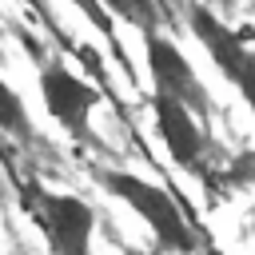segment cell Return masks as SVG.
<instances>
[{
  "label": "cell",
  "mask_w": 255,
  "mask_h": 255,
  "mask_svg": "<svg viewBox=\"0 0 255 255\" xmlns=\"http://www.w3.org/2000/svg\"><path fill=\"white\" fill-rule=\"evenodd\" d=\"M187 20H191L195 40L203 44L211 64L219 68V76L239 92V100L255 116V36H251V28H235L207 0H195L187 8Z\"/></svg>",
  "instance_id": "1"
},
{
  "label": "cell",
  "mask_w": 255,
  "mask_h": 255,
  "mask_svg": "<svg viewBox=\"0 0 255 255\" xmlns=\"http://www.w3.org/2000/svg\"><path fill=\"white\" fill-rule=\"evenodd\" d=\"M100 183L124 199L151 231V239L163 247V251H191L195 247V235H191V223L183 215V207L171 199V191H163L159 183H147L143 175H131V171H100Z\"/></svg>",
  "instance_id": "2"
},
{
  "label": "cell",
  "mask_w": 255,
  "mask_h": 255,
  "mask_svg": "<svg viewBox=\"0 0 255 255\" xmlns=\"http://www.w3.org/2000/svg\"><path fill=\"white\" fill-rule=\"evenodd\" d=\"M28 4H36V8H40V16L48 20V8H44V0H28Z\"/></svg>",
  "instance_id": "11"
},
{
  "label": "cell",
  "mask_w": 255,
  "mask_h": 255,
  "mask_svg": "<svg viewBox=\"0 0 255 255\" xmlns=\"http://www.w3.org/2000/svg\"><path fill=\"white\" fill-rule=\"evenodd\" d=\"M207 4H215V8H219V12H227V8H231V4H235V0H207Z\"/></svg>",
  "instance_id": "10"
},
{
  "label": "cell",
  "mask_w": 255,
  "mask_h": 255,
  "mask_svg": "<svg viewBox=\"0 0 255 255\" xmlns=\"http://www.w3.org/2000/svg\"><path fill=\"white\" fill-rule=\"evenodd\" d=\"M20 203L24 211L32 215V223L40 227L44 243L60 255H84L92 247V227H96V215L84 199L76 195H60V191H48L40 183H24L20 191Z\"/></svg>",
  "instance_id": "3"
},
{
  "label": "cell",
  "mask_w": 255,
  "mask_h": 255,
  "mask_svg": "<svg viewBox=\"0 0 255 255\" xmlns=\"http://www.w3.org/2000/svg\"><path fill=\"white\" fill-rule=\"evenodd\" d=\"M40 96H44V108L48 116L76 139H88V128H92V108L100 104L96 88L84 84L76 72H68L64 64H48L40 72Z\"/></svg>",
  "instance_id": "6"
},
{
  "label": "cell",
  "mask_w": 255,
  "mask_h": 255,
  "mask_svg": "<svg viewBox=\"0 0 255 255\" xmlns=\"http://www.w3.org/2000/svg\"><path fill=\"white\" fill-rule=\"evenodd\" d=\"M143 52H147V76H151V92L171 96L191 104L199 116H211V100L203 80L195 76V68L187 64V56L175 48V40H167L163 32H143Z\"/></svg>",
  "instance_id": "5"
},
{
  "label": "cell",
  "mask_w": 255,
  "mask_h": 255,
  "mask_svg": "<svg viewBox=\"0 0 255 255\" xmlns=\"http://www.w3.org/2000/svg\"><path fill=\"white\" fill-rule=\"evenodd\" d=\"M104 4L112 8L116 20L131 24L139 36L143 32H159V4L155 0H104Z\"/></svg>",
  "instance_id": "8"
},
{
  "label": "cell",
  "mask_w": 255,
  "mask_h": 255,
  "mask_svg": "<svg viewBox=\"0 0 255 255\" xmlns=\"http://www.w3.org/2000/svg\"><path fill=\"white\" fill-rule=\"evenodd\" d=\"M68 4H76L80 12H84V20L112 44V52H116V60H120V68L131 76V64H128V56H124V48H120V36H116V16H112V8L104 4V0H68Z\"/></svg>",
  "instance_id": "7"
},
{
  "label": "cell",
  "mask_w": 255,
  "mask_h": 255,
  "mask_svg": "<svg viewBox=\"0 0 255 255\" xmlns=\"http://www.w3.org/2000/svg\"><path fill=\"white\" fill-rule=\"evenodd\" d=\"M0 131H12L20 139L32 135V124H28V112H24V100L0 80Z\"/></svg>",
  "instance_id": "9"
},
{
  "label": "cell",
  "mask_w": 255,
  "mask_h": 255,
  "mask_svg": "<svg viewBox=\"0 0 255 255\" xmlns=\"http://www.w3.org/2000/svg\"><path fill=\"white\" fill-rule=\"evenodd\" d=\"M151 116H155V131L167 147V155L175 159L179 171L187 175H203L207 171V131H203V120L191 104L183 100H171V96H159L151 92Z\"/></svg>",
  "instance_id": "4"
}]
</instances>
